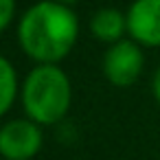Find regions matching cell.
<instances>
[{
    "mask_svg": "<svg viewBox=\"0 0 160 160\" xmlns=\"http://www.w3.org/2000/svg\"><path fill=\"white\" fill-rule=\"evenodd\" d=\"M18 97V75L7 57L0 55V116L9 112Z\"/></svg>",
    "mask_w": 160,
    "mask_h": 160,
    "instance_id": "cell-7",
    "label": "cell"
},
{
    "mask_svg": "<svg viewBox=\"0 0 160 160\" xmlns=\"http://www.w3.org/2000/svg\"><path fill=\"white\" fill-rule=\"evenodd\" d=\"M142 64H145V57L140 46L134 40H121L105 51L101 68L110 83L118 88H127L140 77Z\"/></svg>",
    "mask_w": 160,
    "mask_h": 160,
    "instance_id": "cell-3",
    "label": "cell"
},
{
    "mask_svg": "<svg viewBox=\"0 0 160 160\" xmlns=\"http://www.w3.org/2000/svg\"><path fill=\"white\" fill-rule=\"evenodd\" d=\"M79 20L68 5L42 0L29 7L18 22V42L38 66L62 62L75 46Z\"/></svg>",
    "mask_w": 160,
    "mask_h": 160,
    "instance_id": "cell-1",
    "label": "cell"
},
{
    "mask_svg": "<svg viewBox=\"0 0 160 160\" xmlns=\"http://www.w3.org/2000/svg\"><path fill=\"white\" fill-rule=\"evenodd\" d=\"M20 94H22V108L27 112V118H31L42 127V125L59 123L68 114L72 88L68 75L59 66L44 64V66H35L27 75Z\"/></svg>",
    "mask_w": 160,
    "mask_h": 160,
    "instance_id": "cell-2",
    "label": "cell"
},
{
    "mask_svg": "<svg viewBox=\"0 0 160 160\" xmlns=\"http://www.w3.org/2000/svg\"><path fill=\"white\" fill-rule=\"evenodd\" d=\"M42 149V127L31 118H13L0 127V156L5 160H31Z\"/></svg>",
    "mask_w": 160,
    "mask_h": 160,
    "instance_id": "cell-4",
    "label": "cell"
},
{
    "mask_svg": "<svg viewBox=\"0 0 160 160\" xmlns=\"http://www.w3.org/2000/svg\"><path fill=\"white\" fill-rule=\"evenodd\" d=\"M151 92H153L156 103L160 105V66H158V70H156V75H153V81H151Z\"/></svg>",
    "mask_w": 160,
    "mask_h": 160,
    "instance_id": "cell-9",
    "label": "cell"
},
{
    "mask_svg": "<svg viewBox=\"0 0 160 160\" xmlns=\"http://www.w3.org/2000/svg\"><path fill=\"white\" fill-rule=\"evenodd\" d=\"M16 16V0H0V33H2Z\"/></svg>",
    "mask_w": 160,
    "mask_h": 160,
    "instance_id": "cell-8",
    "label": "cell"
},
{
    "mask_svg": "<svg viewBox=\"0 0 160 160\" xmlns=\"http://www.w3.org/2000/svg\"><path fill=\"white\" fill-rule=\"evenodd\" d=\"M90 33L105 44H116L123 40V33H127V18L123 11L114 7H103L92 13L90 18Z\"/></svg>",
    "mask_w": 160,
    "mask_h": 160,
    "instance_id": "cell-6",
    "label": "cell"
},
{
    "mask_svg": "<svg viewBox=\"0 0 160 160\" xmlns=\"http://www.w3.org/2000/svg\"><path fill=\"white\" fill-rule=\"evenodd\" d=\"M55 2H62V5H68V7H70L72 2H77V0H55Z\"/></svg>",
    "mask_w": 160,
    "mask_h": 160,
    "instance_id": "cell-10",
    "label": "cell"
},
{
    "mask_svg": "<svg viewBox=\"0 0 160 160\" xmlns=\"http://www.w3.org/2000/svg\"><path fill=\"white\" fill-rule=\"evenodd\" d=\"M125 18L127 33L138 46H160V0H134Z\"/></svg>",
    "mask_w": 160,
    "mask_h": 160,
    "instance_id": "cell-5",
    "label": "cell"
}]
</instances>
